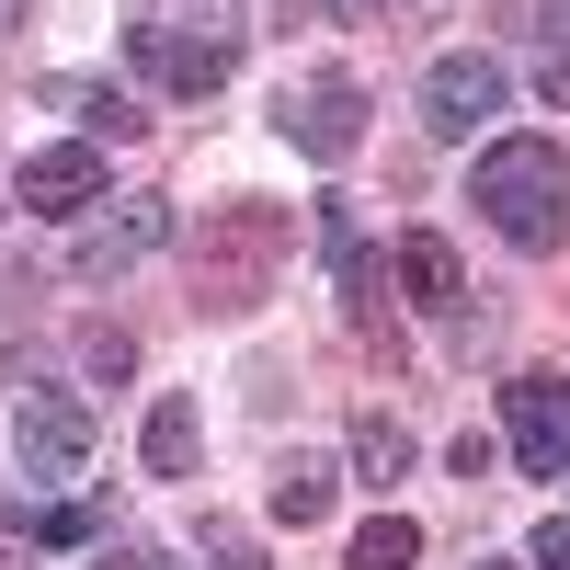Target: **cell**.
I'll list each match as a JSON object with an SVG mask.
<instances>
[{"mask_svg": "<svg viewBox=\"0 0 570 570\" xmlns=\"http://www.w3.org/2000/svg\"><path fill=\"white\" fill-rule=\"evenodd\" d=\"M160 240H171V195H126L115 217H91L80 240H69V274L104 285V274H126V263H149Z\"/></svg>", "mask_w": 570, "mask_h": 570, "instance_id": "cell-7", "label": "cell"}, {"mask_svg": "<svg viewBox=\"0 0 570 570\" xmlns=\"http://www.w3.org/2000/svg\"><path fill=\"white\" fill-rule=\"evenodd\" d=\"M354 468H365V480H376V491H389V480H400V468H411V434H400V422H389V411H365V422H354Z\"/></svg>", "mask_w": 570, "mask_h": 570, "instance_id": "cell-15", "label": "cell"}, {"mask_svg": "<svg viewBox=\"0 0 570 570\" xmlns=\"http://www.w3.org/2000/svg\"><path fill=\"white\" fill-rule=\"evenodd\" d=\"M513 456L525 480H570V376H513Z\"/></svg>", "mask_w": 570, "mask_h": 570, "instance_id": "cell-8", "label": "cell"}, {"mask_svg": "<svg viewBox=\"0 0 570 570\" xmlns=\"http://www.w3.org/2000/svg\"><path fill=\"white\" fill-rule=\"evenodd\" d=\"M525 570H570V513H548V525L525 537Z\"/></svg>", "mask_w": 570, "mask_h": 570, "instance_id": "cell-19", "label": "cell"}, {"mask_svg": "<svg viewBox=\"0 0 570 570\" xmlns=\"http://www.w3.org/2000/svg\"><path fill=\"white\" fill-rule=\"evenodd\" d=\"M331 491H343V468H331V456H285L274 491H263V513H274V525H320Z\"/></svg>", "mask_w": 570, "mask_h": 570, "instance_id": "cell-12", "label": "cell"}, {"mask_svg": "<svg viewBox=\"0 0 570 570\" xmlns=\"http://www.w3.org/2000/svg\"><path fill=\"white\" fill-rule=\"evenodd\" d=\"M195 548H206V570H263V548H252V537H240V525H206V537H195Z\"/></svg>", "mask_w": 570, "mask_h": 570, "instance_id": "cell-18", "label": "cell"}, {"mask_svg": "<svg viewBox=\"0 0 570 570\" xmlns=\"http://www.w3.org/2000/svg\"><path fill=\"white\" fill-rule=\"evenodd\" d=\"M491 115H502V58L456 46V58L422 69V126H434V137H480Z\"/></svg>", "mask_w": 570, "mask_h": 570, "instance_id": "cell-6", "label": "cell"}, {"mask_svg": "<svg viewBox=\"0 0 570 570\" xmlns=\"http://www.w3.org/2000/svg\"><path fill=\"white\" fill-rule=\"evenodd\" d=\"M12 195H23L35 217H80L91 195H104V149H91V137H69V149H35Z\"/></svg>", "mask_w": 570, "mask_h": 570, "instance_id": "cell-9", "label": "cell"}, {"mask_svg": "<svg viewBox=\"0 0 570 570\" xmlns=\"http://www.w3.org/2000/svg\"><path fill=\"white\" fill-rule=\"evenodd\" d=\"M389 263H400V297H411V308H434V320H445V308H468V274H456V252L434 240V228H411Z\"/></svg>", "mask_w": 570, "mask_h": 570, "instance_id": "cell-10", "label": "cell"}, {"mask_svg": "<svg viewBox=\"0 0 570 570\" xmlns=\"http://www.w3.org/2000/svg\"><path fill=\"white\" fill-rule=\"evenodd\" d=\"M468 195H480V217L502 228L513 252H559L570 240V160L548 149V137H491Z\"/></svg>", "mask_w": 570, "mask_h": 570, "instance_id": "cell-1", "label": "cell"}, {"mask_svg": "<svg viewBox=\"0 0 570 570\" xmlns=\"http://www.w3.org/2000/svg\"><path fill=\"white\" fill-rule=\"evenodd\" d=\"M0 206H12V183H0Z\"/></svg>", "mask_w": 570, "mask_h": 570, "instance_id": "cell-25", "label": "cell"}, {"mask_svg": "<svg viewBox=\"0 0 570 570\" xmlns=\"http://www.w3.org/2000/svg\"><path fill=\"white\" fill-rule=\"evenodd\" d=\"M240 35H252V23H240V0H206V23H137V35H126V58L149 69L160 91L206 104V91L240 69Z\"/></svg>", "mask_w": 570, "mask_h": 570, "instance_id": "cell-3", "label": "cell"}, {"mask_svg": "<svg viewBox=\"0 0 570 570\" xmlns=\"http://www.w3.org/2000/svg\"><path fill=\"white\" fill-rule=\"evenodd\" d=\"M12 468H23L35 491L80 480V468H91V411H80L69 389H23V411H12Z\"/></svg>", "mask_w": 570, "mask_h": 570, "instance_id": "cell-5", "label": "cell"}, {"mask_svg": "<svg viewBox=\"0 0 570 570\" xmlns=\"http://www.w3.org/2000/svg\"><path fill=\"white\" fill-rule=\"evenodd\" d=\"M80 365H91V376H126L137 354H126V331H91V343H80Z\"/></svg>", "mask_w": 570, "mask_h": 570, "instance_id": "cell-20", "label": "cell"}, {"mask_svg": "<svg viewBox=\"0 0 570 570\" xmlns=\"http://www.w3.org/2000/svg\"><path fill=\"white\" fill-rule=\"evenodd\" d=\"M12 525L46 537V548H104L91 525H104V502H12Z\"/></svg>", "mask_w": 570, "mask_h": 570, "instance_id": "cell-14", "label": "cell"}, {"mask_svg": "<svg viewBox=\"0 0 570 570\" xmlns=\"http://www.w3.org/2000/svg\"><path fill=\"white\" fill-rule=\"evenodd\" d=\"M0 570H23V559H0Z\"/></svg>", "mask_w": 570, "mask_h": 570, "instance_id": "cell-26", "label": "cell"}, {"mask_svg": "<svg viewBox=\"0 0 570 570\" xmlns=\"http://www.w3.org/2000/svg\"><path fill=\"white\" fill-rule=\"evenodd\" d=\"M285 252H297V217L285 206H217L206 217V240H195V297L217 308V320H240V308H263L274 297V274H285Z\"/></svg>", "mask_w": 570, "mask_h": 570, "instance_id": "cell-2", "label": "cell"}, {"mask_svg": "<svg viewBox=\"0 0 570 570\" xmlns=\"http://www.w3.org/2000/svg\"><path fill=\"white\" fill-rule=\"evenodd\" d=\"M548 35H559V46H570V0H548Z\"/></svg>", "mask_w": 570, "mask_h": 570, "instance_id": "cell-22", "label": "cell"}, {"mask_svg": "<svg viewBox=\"0 0 570 570\" xmlns=\"http://www.w3.org/2000/svg\"><path fill=\"white\" fill-rule=\"evenodd\" d=\"M195 445H206V411L195 400H149V434H137V456H149V480H195Z\"/></svg>", "mask_w": 570, "mask_h": 570, "instance_id": "cell-11", "label": "cell"}, {"mask_svg": "<svg viewBox=\"0 0 570 570\" xmlns=\"http://www.w3.org/2000/svg\"><path fill=\"white\" fill-rule=\"evenodd\" d=\"M422 559V525H411V513H376V525L354 537V570H411Z\"/></svg>", "mask_w": 570, "mask_h": 570, "instance_id": "cell-16", "label": "cell"}, {"mask_svg": "<svg viewBox=\"0 0 570 570\" xmlns=\"http://www.w3.org/2000/svg\"><path fill=\"white\" fill-rule=\"evenodd\" d=\"M343 12H389V0H343Z\"/></svg>", "mask_w": 570, "mask_h": 570, "instance_id": "cell-23", "label": "cell"}, {"mask_svg": "<svg viewBox=\"0 0 570 570\" xmlns=\"http://www.w3.org/2000/svg\"><path fill=\"white\" fill-rule=\"evenodd\" d=\"M274 137L297 160H354L365 149V80L343 69H320V80H285V104H274Z\"/></svg>", "mask_w": 570, "mask_h": 570, "instance_id": "cell-4", "label": "cell"}, {"mask_svg": "<svg viewBox=\"0 0 570 570\" xmlns=\"http://www.w3.org/2000/svg\"><path fill=\"white\" fill-rule=\"evenodd\" d=\"M480 570H513V559H480Z\"/></svg>", "mask_w": 570, "mask_h": 570, "instance_id": "cell-24", "label": "cell"}, {"mask_svg": "<svg viewBox=\"0 0 570 570\" xmlns=\"http://www.w3.org/2000/svg\"><path fill=\"white\" fill-rule=\"evenodd\" d=\"M46 104H58V115H80V126H91V149H104V137H137V104H126L115 80H80V69H58V80H46Z\"/></svg>", "mask_w": 570, "mask_h": 570, "instance_id": "cell-13", "label": "cell"}, {"mask_svg": "<svg viewBox=\"0 0 570 570\" xmlns=\"http://www.w3.org/2000/svg\"><path fill=\"white\" fill-rule=\"evenodd\" d=\"M537 91H548V104L570 115V58H548V69H537Z\"/></svg>", "mask_w": 570, "mask_h": 570, "instance_id": "cell-21", "label": "cell"}, {"mask_svg": "<svg viewBox=\"0 0 570 570\" xmlns=\"http://www.w3.org/2000/svg\"><path fill=\"white\" fill-rule=\"evenodd\" d=\"M80 570H183V559H171V548H137V537H104Z\"/></svg>", "mask_w": 570, "mask_h": 570, "instance_id": "cell-17", "label": "cell"}]
</instances>
